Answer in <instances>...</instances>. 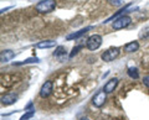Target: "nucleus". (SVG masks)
Segmentation results:
<instances>
[{
	"instance_id": "1",
	"label": "nucleus",
	"mask_w": 149,
	"mask_h": 120,
	"mask_svg": "<svg viewBox=\"0 0 149 120\" xmlns=\"http://www.w3.org/2000/svg\"><path fill=\"white\" fill-rule=\"evenodd\" d=\"M56 8V1L55 0H41L36 4V11L41 12V14H46V12H51L54 11Z\"/></svg>"
},
{
	"instance_id": "2",
	"label": "nucleus",
	"mask_w": 149,
	"mask_h": 120,
	"mask_svg": "<svg viewBox=\"0 0 149 120\" xmlns=\"http://www.w3.org/2000/svg\"><path fill=\"white\" fill-rule=\"evenodd\" d=\"M102 45V36L101 35H92L87 39V42H86V47L91 51H96L101 47Z\"/></svg>"
},
{
	"instance_id": "3",
	"label": "nucleus",
	"mask_w": 149,
	"mask_h": 120,
	"mask_svg": "<svg viewBox=\"0 0 149 120\" xmlns=\"http://www.w3.org/2000/svg\"><path fill=\"white\" fill-rule=\"evenodd\" d=\"M130 22H132V19H130V16L128 15H123V16H119L117 17L113 24H112V26H113L114 30H122L124 29V27H127L130 25Z\"/></svg>"
},
{
	"instance_id": "4",
	"label": "nucleus",
	"mask_w": 149,
	"mask_h": 120,
	"mask_svg": "<svg viewBox=\"0 0 149 120\" xmlns=\"http://www.w3.org/2000/svg\"><path fill=\"white\" fill-rule=\"evenodd\" d=\"M119 53H120V50L118 47H112V48H108L107 51H104V52L101 54V58L103 59L104 62H112L119 56Z\"/></svg>"
},
{
	"instance_id": "5",
	"label": "nucleus",
	"mask_w": 149,
	"mask_h": 120,
	"mask_svg": "<svg viewBox=\"0 0 149 120\" xmlns=\"http://www.w3.org/2000/svg\"><path fill=\"white\" fill-rule=\"evenodd\" d=\"M106 100H107V93H106L104 90H101L97 94H95V97L92 98V103H93L95 107L101 108L102 105H104Z\"/></svg>"
},
{
	"instance_id": "6",
	"label": "nucleus",
	"mask_w": 149,
	"mask_h": 120,
	"mask_svg": "<svg viewBox=\"0 0 149 120\" xmlns=\"http://www.w3.org/2000/svg\"><path fill=\"white\" fill-rule=\"evenodd\" d=\"M52 90H54L52 82H51V81L45 82L42 84V87H41V89H40V97H41V98H47V97L51 95Z\"/></svg>"
},
{
	"instance_id": "7",
	"label": "nucleus",
	"mask_w": 149,
	"mask_h": 120,
	"mask_svg": "<svg viewBox=\"0 0 149 120\" xmlns=\"http://www.w3.org/2000/svg\"><path fill=\"white\" fill-rule=\"evenodd\" d=\"M17 100V95L14 93H9L1 97V104L3 105H11Z\"/></svg>"
},
{
	"instance_id": "8",
	"label": "nucleus",
	"mask_w": 149,
	"mask_h": 120,
	"mask_svg": "<svg viewBox=\"0 0 149 120\" xmlns=\"http://www.w3.org/2000/svg\"><path fill=\"white\" fill-rule=\"evenodd\" d=\"M117 84H118V78H112V79H109V81L104 84L103 90L106 92V93H112V92L116 89Z\"/></svg>"
},
{
	"instance_id": "9",
	"label": "nucleus",
	"mask_w": 149,
	"mask_h": 120,
	"mask_svg": "<svg viewBox=\"0 0 149 120\" xmlns=\"http://www.w3.org/2000/svg\"><path fill=\"white\" fill-rule=\"evenodd\" d=\"M90 30H92V26H87V27H85V29H81V30H78L77 32H73V34H70L67 37H66V40H68V41H71V40H76V39H78V37H81L82 35H85L87 31H90Z\"/></svg>"
},
{
	"instance_id": "10",
	"label": "nucleus",
	"mask_w": 149,
	"mask_h": 120,
	"mask_svg": "<svg viewBox=\"0 0 149 120\" xmlns=\"http://www.w3.org/2000/svg\"><path fill=\"white\" fill-rule=\"evenodd\" d=\"M14 57H15V53H14V51H11V50H4V51H1V53H0V58H1L3 63L11 61Z\"/></svg>"
},
{
	"instance_id": "11",
	"label": "nucleus",
	"mask_w": 149,
	"mask_h": 120,
	"mask_svg": "<svg viewBox=\"0 0 149 120\" xmlns=\"http://www.w3.org/2000/svg\"><path fill=\"white\" fill-rule=\"evenodd\" d=\"M54 46H56V41L54 40H46V41H41V42L36 43L37 48H51Z\"/></svg>"
},
{
	"instance_id": "12",
	"label": "nucleus",
	"mask_w": 149,
	"mask_h": 120,
	"mask_svg": "<svg viewBox=\"0 0 149 120\" xmlns=\"http://www.w3.org/2000/svg\"><path fill=\"white\" fill-rule=\"evenodd\" d=\"M139 48V42L138 41H132V42H129L124 46V51L125 52H136V51H138Z\"/></svg>"
},
{
	"instance_id": "13",
	"label": "nucleus",
	"mask_w": 149,
	"mask_h": 120,
	"mask_svg": "<svg viewBox=\"0 0 149 120\" xmlns=\"http://www.w3.org/2000/svg\"><path fill=\"white\" fill-rule=\"evenodd\" d=\"M54 56L57 57V58H60V59L65 58V57H66V50H65V47H62V46H58V47L55 50Z\"/></svg>"
},
{
	"instance_id": "14",
	"label": "nucleus",
	"mask_w": 149,
	"mask_h": 120,
	"mask_svg": "<svg viewBox=\"0 0 149 120\" xmlns=\"http://www.w3.org/2000/svg\"><path fill=\"white\" fill-rule=\"evenodd\" d=\"M128 76L132 78V79H138L139 78V73H138V70L137 68H134V67H130L128 68Z\"/></svg>"
},
{
	"instance_id": "15",
	"label": "nucleus",
	"mask_w": 149,
	"mask_h": 120,
	"mask_svg": "<svg viewBox=\"0 0 149 120\" xmlns=\"http://www.w3.org/2000/svg\"><path fill=\"white\" fill-rule=\"evenodd\" d=\"M139 39L142 40H149V27H143V29L139 31Z\"/></svg>"
},
{
	"instance_id": "16",
	"label": "nucleus",
	"mask_w": 149,
	"mask_h": 120,
	"mask_svg": "<svg viewBox=\"0 0 149 120\" xmlns=\"http://www.w3.org/2000/svg\"><path fill=\"white\" fill-rule=\"evenodd\" d=\"M39 62H40V59L37 57H30L27 59H24L22 62L16 63V66H22V64H27V63H39Z\"/></svg>"
},
{
	"instance_id": "17",
	"label": "nucleus",
	"mask_w": 149,
	"mask_h": 120,
	"mask_svg": "<svg viewBox=\"0 0 149 120\" xmlns=\"http://www.w3.org/2000/svg\"><path fill=\"white\" fill-rule=\"evenodd\" d=\"M34 114H35V110H30V112H27V113H25L22 117L20 118V120H27V119H30V118H32L34 117Z\"/></svg>"
},
{
	"instance_id": "18",
	"label": "nucleus",
	"mask_w": 149,
	"mask_h": 120,
	"mask_svg": "<svg viewBox=\"0 0 149 120\" xmlns=\"http://www.w3.org/2000/svg\"><path fill=\"white\" fill-rule=\"evenodd\" d=\"M111 5H114V6H120V5H123V0H107Z\"/></svg>"
},
{
	"instance_id": "19",
	"label": "nucleus",
	"mask_w": 149,
	"mask_h": 120,
	"mask_svg": "<svg viewBox=\"0 0 149 120\" xmlns=\"http://www.w3.org/2000/svg\"><path fill=\"white\" fill-rule=\"evenodd\" d=\"M82 48V46H76V47H73V50H72V52L70 53V58H72L74 54H77L78 53V51H80Z\"/></svg>"
},
{
	"instance_id": "20",
	"label": "nucleus",
	"mask_w": 149,
	"mask_h": 120,
	"mask_svg": "<svg viewBox=\"0 0 149 120\" xmlns=\"http://www.w3.org/2000/svg\"><path fill=\"white\" fill-rule=\"evenodd\" d=\"M143 83H144V86L149 88V76H146V77L143 78Z\"/></svg>"
},
{
	"instance_id": "21",
	"label": "nucleus",
	"mask_w": 149,
	"mask_h": 120,
	"mask_svg": "<svg viewBox=\"0 0 149 120\" xmlns=\"http://www.w3.org/2000/svg\"><path fill=\"white\" fill-rule=\"evenodd\" d=\"M81 120H90V119H88V118H82Z\"/></svg>"
}]
</instances>
